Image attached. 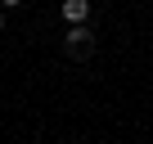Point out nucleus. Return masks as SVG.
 <instances>
[{
    "label": "nucleus",
    "mask_w": 153,
    "mask_h": 144,
    "mask_svg": "<svg viewBox=\"0 0 153 144\" xmlns=\"http://www.w3.org/2000/svg\"><path fill=\"white\" fill-rule=\"evenodd\" d=\"M0 27H5V9H0Z\"/></svg>",
    "instance_id": "nucleus-4"
},
{
    "label": "nucleus",
    "mask_w": 153,
    "mask_h": 144,
    "mask_svg": "<svg viewBox=\"0 0 153 144\" xmlns=\"http://www.w3.org/2000/svg\"><path fill=\"white\" fill-rule=\"evenodd\" d=\"M0 5H5V9H18V5H23V0H0Z\"/></svg>",
    "instance_id": "nucleus-3"
},
{
    "label": "nucleus",
    "mask_w": 153,
    "mask_h": 144,
    "mask_svg": "<svg viewBox=\"0 0 153 144\" xmlns=\"http://www.w3.org/2000/svg\"><path fill=\"white\" fill-rule=\"evenodd\" d=\"M63 18H68L72 27H86V18H90V0H63Z\"/></svg>",
    "instance_id": "nucleus-2"
},
{
    "label": "nucleus",
    "mask_w": 153,
    "mask_h": 144,
    "mask_svg": "<svg viewBox=\"0 0 153 144\" xmlns=\"http://www.w3.org/2000/svg\"><path fill=\"white\" fill-rule=\"evenodd\" d=\"M63 54H68V59H90V54H95V32H90V27H68Z\"/></svg>",
    "instance_id": "nucleus-1"
}]
</instances>
